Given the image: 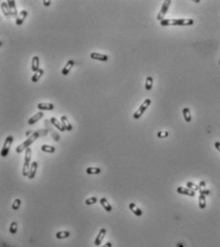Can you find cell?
<instances>
[{
	"label": "cell",
	"instance_id": "7a4b0ae2",
	"mask_svg": "<svg viewBox=\"0 0 220 247\" xmlns=\"http://www.w3.org/2000/svg\"><path fill=\"white\" fill-rule=\"evenodd\" d=\"M39 136H40V131H39V130L33 132V133H32V135H31L26 141H24L23 143H22L21 145H19L18 147L15 149V152H16V153H21L22 151H24V150H26L28 148H30V146H31L33 143H34V142H35Z\"/></svg>",
	"mask_w": 220,
	"mask_h": 247
},
{
	"label": "cell",
	"instance_id": "8d00e7d4",
	"mask_svg": "<svg viewBox=\"0 0 220 247\" xmlns=\"http://www.w3.org/2000/svg\"><path fill=\"white\" fill-rule=\"evenodd\" d=\"M101 247H112V243L111 242H106L104 245H103Z\"/></svg>",
	"mask_w": 220,
	"mask_h": 247
},
{
	"label": "cell",
	"instance_id": "4fadbf2b",
	"mask_svg": "<svg viewBox=\"0 0 220 247\" xmlns=\"http://www.w3.org/2000/svg\"><path fill=\"white\" fill-rule=\"evenodd\" d=\"M90 58L92 60H97L101 61H106L108 60V56L103 55V54H99V53H91Z\"/></svg>",
	"mask_w": 220,
	"mask_h": 247
},
{
	"label": "cell",
	"instance_id": "3957f363",
	"mask_svg": "<svg viewBox=\"0 0 220 247\" xmlns=\"http://www.w3.org/2000/svg\"><path fill=\"white\" fill-rule=\"evenodd\" d=\"M31 156H32V150L28 148L25 150V158H24V164H23V169H22V174L23 176H28L29 171L31 168Z\"/></svg>",
	"mask_w": 220,
	"mask_h": 247
},
{
	"label": "cell",
	"instance_id": "30bf717a",
	"mask_svg": "<svg viewBox=\"0 0 220 247\" xmlns=\"http://www.w3.org/2000/svg\"><path fill=\"white\" fill-rule=\"evenodd\" d=\"M74 64H75L74 61H72V60L68 61L67 62H66L65 66H64V67H63V68H62V70H61V74H62L63 76H66V75H68V74L70 73L71 69L73 68V66H74Z\"/></svg>",
	"mask_w": 220,
	"mask_h": 247
},
{
	"label": "cell",
	"instance_id": "d4e9b609",
	"mask_svg": "<svg viewBox=\"0 0 220 247\" xmlns=\"http://www.w3.org/2000/svg\"><path fill=\"white\" fill-rule=\"evenodd\" d=\"M43 73H44V71H43L42 69H39V70H37V72H35V74L32 76V79H31L32 82H33V83H37V82H38V80L42 77Z\"/></svg>",
	"mask_w": 220,
	"mask_h": 247
},
{
	"label": "cell",
	"instance_id": "277c9868",
	"mask_svg": "<svg viewBox=\"0 0 220 247\" xmlns=\"http://www.w3.org/2000/svg\"><path fill=\"white\" fill-rule=\"evenodd\" d=\"M151 104V100L150 99H146L144 102H143V104L140 106V107L138 108V110H136L134 112V114H133V118L138 120L139 118L142 117V115L145 113V111L148 108V106H150Z\"/></svg>",
	"mask_w": 220,
	"mask_h": 247
},
{
	"label": "cell",
	"instance_id": "484cf974",
	"mask_svg": "<svg viewBox=\"0 0 220 247\" xmlns=\"http://www.w3.org/2000/svg\"><path fill=\"white\" fill-rule=\"evenodd\" d=\"M183 115H184V118H185V121L190 123L191 121V111L188 107H185L183 109Z\"/></svg>",
	"mask_w": 220,
	"mask_h": 247
},
{
	"label": "cell",
	"instance_id": "9c48e42d",
	"mask_svg": "<svg viewBox=\"0 0 220 247\" xmlns=\"http://www.w3.org/2000/svg\"><path fill=\"white\" fill-rule=\"evenodd\" d=\"M27 16H28V12H27L26 10L21 11V12L18 14V16L16 17V20H15V24H16V25H18V26H20V25H21V24L24 22V20H25V18L27 17Z\"/></svg>",
	"mask_w": 220,
	"mask_h": 247
},
{
	"label": "cell",
	"instance_id": "7c38bea8",
	"mask_svg": "<svg viewBox=\"0 0 220 247\" xmlns=\"http://www.w3.org/2000/svg\"><path fill=\"white\" fill-rule=\"evenodd\" d=\"M128 208H129V210H131V212L133 213V214H134L136 217H141V216L143 215L142 210H141L139 207H137V205H136L135 203H133V202H131V203H129Z\"/></svg>",
	"mask_w": 220,
	"mask_h": 247
},
{
	"label": "cell",
	"instance_id": "d6986e66",
	"mask_svg": "<svg viewBox=\"0 0 220 247\" xmlns=\"http://www.w3.org/2000/svg\"><path fill=\"white\" fill-rule=\"evenodd\" d=\"M32 71L33 72H37L39 70V58L37 56H35L34 58L32 59Z\"/></svg>",
	"mask_w": 220,
	"mask_h": 247
},
{
	"label": "cell",
	"instance_id": "e0dca14e",
	"mask_svg": "<svg viewBox=\"0 0 220 247\" xmlns=\"http://www.w3.org/2000/svg\"><path fill=\"white\" fill-rule=\"evenodd\" d=\"M60 122L62 123V125L64 126V128H65L66 131H71V130L73 129V127H72V125L70 124V122H69L68 118L66 117V116H61V117H60Z\"/></svg>",
	"mask_w": 220,
	"mask_h": 247
},
{
	"label": "cell",
	"instance_id": "2e32d148",
	"mask_svg": "<svg viewBox=\"0 0 220 247\" xmlns=\"http://www.w3.org/2000/svg\"><path fill=\"white\" fill-rule=\"evenodd\" d=\"M1 10H2V13H3V15H4L5 17L13 16H12V13H11L10 7H9V5H8L7 2H2L1 3Z\"/></svg>",
	"mask_w": 220,
	"mask_h": 247
},
{
	"label": "cell",
	"instance_id": "ac0fdd59",
	"mask_svg": "<svg viewBox=\"0 0 220 247\" xmlns=\"http://www.w3.org/2000/svg\"><path fill=\"white\" fill-rule=\"evenodd\" d=\"M37 108L39 110H53L55 108V106L51 103H39L37 105Z\"/></svg>",
	"mask_w": 220,
	"mask_h": 247
},
{
	"label": "cell",
	"instance_id": "f1b7e54d",
	"mask_svg": "<svg viewBox=\"0 0 220 247\" xmlns=\"http://www.w3.org/2000/svg\"><path fill=\"white\" fill-rule=\"evenodd\" d=\"M9 231H10V233L11 234H15L16 232H17V223L16 222H12L11 223V225H10V229H9Z\"/></svg>",
	"mask_w": 220,
	"mask_h": 247
},
{
	"label": "cell",
	"instance_id": "836d02e7",
	"mask_svg": "<svg viewBox=\"0 0 220 247\" xmlns=\"http://www.w3.org/2000/svg\"><path fill=\"white\" fill-rule=\"evenodd\" d=\"M214 147H215V149L220 152V142H215V143H214Z\"/></svg>",
	"mask_w": 220,
	"mask_h": 247
},
{
	"label": "cell",
	"instance_id": "cb8c5ba5",
	"mask_svg": "<svg viewBox=\"0 0 220 247\" xmlns=\"http://www.w3.org/2000/svg\"><path fill=\"white\" fill-rule=\"evenodd\" d=\"M41 150L43 152H47V153H54L56 151V148L53 147V146H49V145H42Z\"/></svg>",
	"mask_w": 220,
	"mask_h": 247
},
{
	"label": "cell",
	"instance_id": "ffe728a7",
	"mask_svg": "<svg viewBox=\"0 0 220 247\" xmlns=\"http://www.w3.org/2000/svg\"><path fill=\"white\" fill-rule=\"evenodd\" d=\"M42 117H43V112L40 111V112H38V113H37L36 115L33 116L32 118H30L28 120V124H29V125H35V124L37 122H38Z\"/></svg>",
	"mask_w": 220,
	"mask_h": 247
},
{
	"label": "cell",
	"instance_id": "e575fe53",
	"mask_svg": "<svg viewBox=\"0 0 220 247\" xmlns=\"http://www.w3.org/2000/svg\"><path fill=\"white\" fill-rule=\"evenodd\" d=\"M169 135L168 132H165V134H162V132H159L158 133V137H167Z\"/></svg>",
	"mask_w": 220,
	"mask_h": 247
},
{
	"label": "cell",
	"instance_id": "8fae6325",
	"mask_svg": "<svg viewBox=\"0 0 220 247\" xmlns=\"http://www.w3.org/2000/svg\"><path fill=\"white\" fill-rule=\"evenodd\" d=\"M37 162H36V161L32 162L30 171H29V174H28V178L29 179H34L35 178L36 173H37Z\"/></svg>",
	"mask_w": 220,
	"mask_h": 247
},
{
	"label": "cell",
	"instance_id": "74e56055",
	"mask_svg": "<svg viewBox=\"0 0 220 247\" xmlns=\"http://www.w3.org/2000/svg\"><path fill=\"white\" fill-rule=\"evenodd\" d=\"M198 186H199V187H200V189H201V188H204V187L206 186V182H205V181H201V182L199 183V185H198Z\"/></svg>",
	"mask_w": 220,
	"mask_h": 247
},
{
	"label": "cell",
	"instance_id": "d590c367",
	"mask_svg": "<svg viewBox=\"0 0 220 247\" xmlns=\"http://www.w3.org/2000/svg\"><path fill=\"white\" fill-rule=\"evenodd\" d=\"M51 4V1L50 0H48V1H46V0H43V5L44 6H49Z\"/></svg>",
	"mask_w": 220,
	"mask_h": 247
},
{
	"label": "cell",
	"instance_id": "5b68a950",
	"mask_svg": "<svg viewBox=\"0 0 220 247\" xmlns=\"http://www.w3.org/2000/svg\"><path fill=\"white\" fill-rule=\"evenodd\" d=\"M13 141H14V136L13 135H9L5 139V142L3 144V147L1 149V156L2 157H6L9 154L11 146H12V144H13Z\"/></svg>",
	"mask_w": 220,
	"mask_h": 247
},
{
	"label": "cell",
	"instance_id": "6da1fadb",
	"mask_svg": "<svg viewBox=\"0 0 220 247\" xmlns=\"http://www.w3.org/2000/svg\"><path fill=\"white\" fill-rule=\"evenodd\" d=\"M194 23L191 18H177V19H164L160 22L161 26H190Z\"/></svg>",
	"mask_w": 220,
	"mask_h": 247
},
{
	"label": "cell",
	"instance_id": "603a6c76",
	"mask_svg": "<svg viewBox=\"0 0 220 247\" xmlns=\"http://www.w3.org/2000/svg\"><path fill=\"white\" fill-rule=\"evenodd\" d=\"M71 236V233L69 231H59L56 234V238L58 240H63V239H67Z\"/></svg>",
	"mask_w": 220,
	"mask_h": 247
},
{
	"label": "cell",
	"instance_id": "7402d4cb",
	"mask_svg": "<svg viewBox=\"0 0 220 247\" xmlns=\"http://www.w3.org/2000/svg\"><path fill=\"white\" fill-rule=\"evenodd\" d=\"M85 173L87 174H100L102 173V170L99 167H88L85 170Z\"/></svg>",
	"mask_w": 220,
	"mask_h": 247
},
{
	"label": "cell",
	"instance_id": "44dd1931",
	"mask_svg": "<svg viewBox=\"0 0 220 247\" xmlns=\"http://www.w3.org/2000/svg\"><path fill=\"white\" fill-rule=\"evenodd\" d=\"M100 203H101V205L103 207V209H104L106 212H111V211H112V206H111V204L109 203L108 200H107L106 198H104V197L101 198V199H100Z\"/></svg>",
	"mask_w": 220,
	"mask_h": 247
},
{
	"label": "cell",
	"instance_id": "ba28073f",
	"mask_svg": "<svg viewBox=\"0 0 220 247\" xmlns=\"http://www.w3.org/2000/svg\"><path fill=\"white\" fill-rule=\"evenodd\" d=\"M177 193L180 195H189L193 197L195 195V192L189 188H185V187H178L177 188Z\"/></svg>",
	"mask_w": 220,
	"mask_h": 247
},
{
	"label": "cell",
	"instance_id": "1f68e13d",
	"mask_svg": "<svg viewBox=\"0 0 220 247\" xmlns=\"http://www.w3.org/2000/svg\"><path fill=\"white\" fill-rule=\"evenodd\" d=\"M97 201H98V198L95 197V196H92V197H89V198H87L85 200V204L86 205H93V204L96 203Z\"/></svg>",
	"mask_w": 220,
	"mask_h": 247
},
{
	"label": "cell",
	"instance_id": "f546056e",
	"mask_svg": "<svg viewBox=\"0 0 220 247\" xmlns=\"http://www.w3.org/2000/svg\"><path fill=\"white\" fill-rule=\"evenodd\" d=\"M20 205H21V200H20L19 198H16V199H15V201L13 202L12 208H13V210H15V211H16V210L19 209Z\"/></svg>",
	"mask_w": 220,
	"mask_h": 247
},
{
	"label": "cell",
	"instance_id": "d6a6232c",
	"mask_svg": "<svg viewBox=\"0 0 220 247\" xmlns=\"http://www.w3.org/2000/svg\"><path fill=\"white\" fill-rule=\"evenodd\" d=\"M199 192H200V194H202V195H209L211 194V192L209 190H206V189H200L199 190Z\"/></svg>",
	"mask_w": 220,
	"mask_h": 247
},
{
	"label": "cell",
	"instance_id": "83f0119b",
	"mask_svg": "<svg viewBox=\"0 0 220 247\" xmlns=\"http://www.w3.org/2000/svg\"><path fill=\"white\" fill-rule=\"evenodd\" d=\"M199 208L205 209L206 208V195L200 194L199 195Z\"/></svg>",
	"mask_w": 220,
	"mask_h": 247
},
{
	"label": "cell",
	"instance_id": "4316f807",
	"mask_svg": "<svg viewBox=\"0 0 220 247\" xmlns=\"http://www.w3.org/2000/svg\"><path fill=\"white\" fill-rule=\"evenodd\" d=\"M152 84H153V79L151 77H147V80H146V84H145L146 90L149 91L150 89L152 88Z\"/></svg>",
	"mask_w": 220,
	"mask_h": 247
},
{
	"label": "cell",
	"instance_id": "8992f818",
	"mask_svg": "<svg viewBox=\"0 0 220 247\" xmlns=\"http://www.w3.org/2000/svg\"><path fill=\"white\" fill-rule=\"evenodd\" d=\"M170 3H171L170 0H167V1H164V3L162 5V8H161V11L159 12L158 16H157V19L160 22L165 19V16H166V14L168 12V10H169V8L170 6Z\"/></svg>",
	"mask_w": 220,
	"mask_h": 247
},
{
	"label": "cell",
	"instance_id": "52a82bcc",
	"mask_svg": "<svg viewBox=\"0 0 220 247\" xmlns=\"http://www.w3.org/2000/svg\"><path fill=\"white\" fill-rule=\"evenodd\" d=\"M105 235H106V229L105 228H102L100 230V232H99L97 238L95 239V241H94V243H95L96 246H100L101 245L102 241L103 240V239L105 237Z\"/></svg>",
	"mask_w": 220,
	"mask_h": 247
},
{
	"label": "cell",
	"instance_id": "9a60e30c",
	"mask_svg": "<svg viewBox=\"0 0 220 247\" xmlns=\"http://www.w3.org/2000/svg\"><path fill=\"white\" fill-rule=\"evenodd\" d=\"M7 3H8V5L10 7V10H11V13H12V16L14 17H17L18 16V14H17V10H16L15 1H14V0H9Z\"/></svg>",
	"mask_w": 220,
	"mask_h": 247
},
{
	"label": "cell",
	"instance_id": "5bb4252c",
	"mask_svg": "<svg viewBox=\"0 0 220 247\" xmlns=\"http://www.w3.org/2000/svg\"><path fill=\"white\" fill-rule=\"evenodd\" d=\"M51 123L53 124V126H55L56 127L59 131H61V132H63V131H66V129H65V128H64V126L62 125V123L61 122H59L58 119H56L55 117H52L51 118Z\"/></svg>",
	"mask_w": 220,
	"mask_h": 247
},
{
	"label": "cell",
	"instance_id": "4dcf8cb0",
	"mask_svg": "<svg viewBox=\"0 0 220 247\" xmlns=\"http://www.w3.org/2000/svg\"><path fill=\"white\" fill-rule=\"evenodd\" d=\"M187 187H188L189 189H191V190H192V191H199L200 190V187L198 186V185H195L194 183H192V182H188L187 183Z\"/></svg>",
	"mask_w": 220,
	"mask_h": 247
}]
</instances>
